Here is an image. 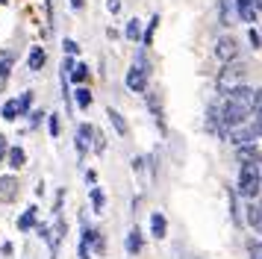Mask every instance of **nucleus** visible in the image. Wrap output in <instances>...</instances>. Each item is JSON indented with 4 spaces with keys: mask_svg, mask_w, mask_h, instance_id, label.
I'll return each mask as SVG.
<instances>
[{
    "mask_svg": "<svg viewBox=\"0 0 262 259\" xmlns=\"http://www.w3.org/2000/svg\"><path fill=\"white\" fill-rule=\"evenodd\" d=\"M259 165H238V180H236V195L238 198H245V200H256L262 195V188H259Z\"/></svg>",
    "mask_w": 262,
    "mask_h": 259,
    "instance_id": "1",
    "label": "nucleus"
},
{
    "mask_svg": "<svg viewBox=\"0 0 262 259\" xmlns=\"http://www.w3.org/2000/svg\"><path fill=\"white\" fill-rule=\"evenodd\" d=\"M238 82H248V65L242 62V59H233V62H224V68L218 71V77H215V89L218 94H224L227 89H233Z\"/></svg>",
    "mask_w": 262,
    "mask_h": 259,
    "instance_id": "2",
    "label": "nucleus"
},
{
    "mask_svg": "<svg viewBox=\"0 0 262 259\" xmlns=\"http://www.w3.org/2000/svg\"><path fill=\"white\" fill-rule=\"evenodd\" d=\"M224 141H230L233 147H242V144H256V141H259V130H256V124L248 118L245 124H238V127L230 130V133L224 136Z\"/></svg>",
    "mask_w": 262,
    "mask_h": 259,
    "instance_id": "3",
    "label": "nucleus"
},
{
    "mask_svg": "<svg viewBox=\"0 0 262 259\" xmlns=\"http://www.w3.org/2000/svg\"><path fill=\"white\" fill-rule=\"evenodd\" d=\"M124 85H127V92L133 94H144L150 89V71L142 68V65H136L133 62L130 68H127V77H124Z\"/></svg>",
    "mask_w": 262,
    "mask_h": 259,
    "instance_id": "4",
    "label": "nucleus"
},
{
    "mask_svg": "<svg viewBox=\"0 0 262 259\" xmlns=\"http://www.w3.org/2000/svg\"><path fill=\"white\" fill-rule=\"evenodd\" d=\"M92 136H95V124H77V133H74V147H77V156L85 159L89 150H92Z\"/></svg>",
    "mask_w": 262,
    "mask_h": 259,
    "instance_id": "5",
    "label": "nucleus"
},
{
    "mask_svg": "<svg viewBox=\"0 0 262 259\" xmlns=\"http://www.w3.org/2000/svg\"><path fill=\"white\" fill-rule=\"evenodd\" d=\"M215 56L221 59V62H233L238 59V41L233 35H218V41H215Z\"/></svg>",
    "mask_w": 262,
    "mask_h": 259,
    "instance_id": "6",
    "label": "nucleus"
},
{
    "mask_svg": "<svg viewBox=\"0 0 262 259\" xmlns=\"http://www.w3.org/2000/svg\"><path fill=\"white\" fill-rule=\"evenodd\" d=\"M124 250H127V256H139V253L144 250V233H142V227H139V224L127 230V239H124Z\"/></svg>",
    "mask_w": 262,
    "mask_h": 259,
    "instance_id": "7",
    "label": "nucleus"
},
{
    "mask_svg": "<svg viewBox=\"0 0 262 259\" xmlns=\"http://www.w3.org/2000/svg\"><path fill=\"white\" fill-rule=\"evenodd\" d=\"M18 177L15 174H3L0 177V203H15L18 200Z\"/></svg>",
    "mask_w": 262,
    "mask_h": 259,
    "instance_id": "8",
    "label": "nucleus"
},
{
    "mask_svg": "<svg viewBox=\"0 0 262 259\" xmlns=\"http://www.w3.org/2000/svg\"><path fill=\"white\" fill-rule=\"evenodd\" d=\"M233 9H236L238 21L248 24V27H253V24H256V18H259V12H256V6H253L250 0H233Z\"/></svg>",
    "mask_w": 262,
    "mask_h": 259,
    "instance_id": "9",
    "label": "nucleus"
},
{
    "mask_svg": "<svg viewBox=\"0 0 262 259\" xmlns=\"http://www.w3.org/2000/svg\"><path fill=\"white\" fill-rule=\"evenodd\" d=\"M236 159H238V165H262V147L242 144V147H236Z\"/></svg>",
    "mask_w": 262,
    "mask_h": 259,
    "instance_id": "10",
    "label": "nucleus"
},
{
    "mask_svg": "<svg viewBox=\"0 0 262 259\" xmlns=\"http://www.w3.org/2000/svg\"><path fill=\"white\" fill-rule=\"evenodd\" d=\"M106 118H109V124H112V130H115L118 139H127V136H130V124H127V118L121 115L115 106H109L106 109Z\"/></svg>",
    "mask_w": 262,
    "mask_h": 259,
    "instance_id": "11",
    "label": "nucleus"
},
{
    "mask_svg": "<svg viewBox=\"0 0 262 259\" xmlns=\"http://www.w3.org/2000/svg\"><path fill=\"white\" fill-rule=\"evenodd\" d=\"M3 165H9L12 171H21L27 165V150L21 147V144H9V150H6V159H3Z\"/></svg>",
    "mask_w": 262,
    "mask_h": 259,
    "instance_id": "12",
    "label": "nucleus"
},
{
    "mask_svg": "<svg viewBox=\"0 0 262 259\" xmlns=\"http://www.w3.org/2000/svg\"><path fill=\"white\" fill-rule=\"evenodd\" d=\"M144 97H147V109L154 112V121L159 124V130L165 133V109H162V100H159V97H156V92H150V89L144 92Z\"/></svg>",
    "mask_w": 262,
    "mask_h": 259,
    "instance_id": "13",
    "label": "nucleus"
},
{
    "mask_svg": "<svg viewBox=\"0 0 262 259\" xmlns=\"http://www.w3.org/2000/svg\"><path fill=\"white\" fill-rule=\"evenodd\" d=\"M15 224H18V233H30V230L38 224V206H36V203H33V206H27V209L18 215V221H15Z\"/></svg>",
    "mask_w": 262,
    "mask_h": 259,
    "instance_id": "14",
    "label": "nucleus"
},
{
    "mask_svg": "<svg viewBox=\"0 0 262 259\" xmlns=\"http://www.w3.org/2000/svg\"><path fill=\"white\" fill-rule=\"evenodd\" d=\"M71 100H74V106H77L80 112H89V106L95 103V97H92V92H89V85H77V89H71Z\"/></svg>",
    "mask_w": 262,
    "mask_h": 259,
    "instance_id": "15",
    "label": "nucleus"
},
{
    "mask_svg": "<svg viewBox=\"0 0 262 259\" xmlns=\"http://www.w3.org/2000/svg\"><path fill=\"white\" fill-rule=\"evenodd\" d=\"M245 221L248 227H253V233H262V209L256 200H248V206H245Z\"/></svg>",
    "mask_w": 262,
    "mask_h": 259,
    "instance_id": "16",
    "label": "nucleus"
},
{
    "mask_svg": "<svg viewBox=\"0 0 262 259\" xmlns=\"http://www.w3.org/2000/svg\"><path fill=\"white\" fill-rule=\"evenodd\" d=\"M45 62H48L45 47H41V45H33V47H30V56H27V68L33 71V74H38V71L45 68Z\"/></svg>",
    "mask_w": 262,
    "mask_h": 259,
    "instance_id": "17",
    "label": "nucleus"
},
{
    "mask_svg": "<svg viewBox=\"0 0 262 259\" xmlns=\"http://www.w3.org/2000/svg\"><path fill=\"white\" fill-rule=\"evenodd\" d=\"M203 127L209 130L212 136L221 139V118H218V103H209L206 106V115H203Z\"/></svg>",
    "mask_w": 262,
    "mask_h": 259,
    "instance_id": "18",
    "label": "nucleus"
},
{
    "mask_svg": "<svg viewBox=\"0 0 262 259\" xmlns=\"http://www.w3.org/2000/svg\"><path fill=\"white\" fill-rule=\"evenodd\" d=\"M89 80H92L89 65L85 62H74V68L68 71V82H74V85H89Z\"/></svg>",
    "mask_w": 262,
    "mask_h": 259,
    "instance_id": "19",
    "label": "nucleus"
},
{
    "mask_svg": "<svg viewBox=\"0 0 262 259\" xmlns=\"http://www.w3.org/2000/svg\"><path fill=\"white\" fill-rule=\"evenodd\" d=\"M150 235L159 239V242L168 235V218L162 215V212H154V215H150Z\"/></svg>",
    "mask_w": 262,
    "mask_h": 259,
    "instance_id": "20",
    "label": "nucleus"
},
{
    "mask_svg": "<svg viewBox=\"0 0 262 259\" xmlns=\"http://www.w3.org/2000/svg\"><path fill=\"white\" fill-rule=\"evenodd\" d=\"M124 38L133 41V45H142V21L139 18H130L127 27H124Z\"/></svg>",
    "mask_w": 262,
    "mask_h": 259,
    "instance_id": "21",
    "label": "nucleus"
},
{
    "mask_svg": "<svg viewBox=\"0 0 262 259\" xmlns=\"http://www.w3.org/2000/svg\"><path fill=\"white\" fill-rule=\"evenodd\" d=\"M0 118H3V121H9V124L21 118V112H18V97H9L6 103L0 106Z\"/></svg>",
    "mask_w": 262,
    "mask_h": 259,
    "instance_id": "22",
    "label": "nucleus"
},
{
    "mask_svg": "<svg viewBox=\"0 0 262 259\" xmlns=\"http://www.w3.org/2000/svg\"><path fill=\"white\" fill-rule=\"evenodd\" d=\"M227 200H230V215H233V224H236V227H242V224H245V218H242V209H238L236 188H227Z\"/></svg>",
    "mask_w": 262,
    "mask_h": 259,
    "instance_id": "23",
    "label": "nucleus"
},
{
    "mask_svg": "<svg viewBox=\"0 0 262 259\" xmlns=\"http://www.w3.org/2000/svg\"><path fill=\"white\" fill-rule=\"evenodd\" d=\"M12 65H15V56H12V53H6V50H0V82L9 80Z\"/></svg>",
    "mask_w": 262,
    "mask_h": 259,
    "instance_id": "24",
    "label": "nucleus"
},
{
    "mask_svg": "<svg viewBox=\"0 0 262 259\" xmlns=\"http://www.w3.org/2000/svg\"><path fill=\"white\" fill-rule=\"evenodd\" d=\"M156 27H159V12H156V15H150L147 27L142 30V45H144V47H150V45H154V33H156Z\"/></svg>",
    "mask_w": 262,
    "mask_h": 259,
    "instance_id": "25",
    "label": "nucleus"
},
{
    "mask_svg": "<svg viewBox=\"0 0 262 259\" xmlns=\"http://www.w3.org/2000/svg\"><path fill=\"white\" fill-rule=\"evenodd\" d=\"M89 198H92V209L100 215V212H103V206H106V195H103V188L92 186V188H89Z\"/></svg>",
    "mask_w": 262,
    "mask_h": 259,
    "instance_id": "26",
    "label": "nucleus"
},
{
    "mask_svg": "<svg viewBox=\"0 0 262 259\" xmlns=\"http://www.w3.org/2000/svg\"><path fill=\"white\" fill-rule=\"evenodd\" d=\"M33 97H36V94L30 92V89L21 92V97H18V112H21V118L30 115V109H33Z\"/></svg>",
    "mask_w": 262,
    "mask_h": 259,
    "instance_id": "27",
    "label": "nucleus"
},
{
    "mask_svg": "<svg viewBox=\"0 0 262 259\" xmlns=\"http://www.w3.org/2000/svg\"><path fill=\"white\" fill-rule=\"evenodd\" d=\"M230 15H233V6H230V0H218V21L221 27H230Z\"/></svg>",
    "mask_w": 262,
    "mask_h": 259,
    "instance_id": "28",
    "label": "nucleus"
},
{
    "mask_svg": "<svg viewBox=\"0 0 262 259\" xmlns=\"http://www.w3.org/2000/svg\"><path fill=\"white\" fill-rule=\"evenodd\" d=\"M92 150H95V153H103V150H106V136H103L97 127H95V136H92Z\"/></svg>",
    "mask_w": 262,
    "mask_h": 259,
    "instance_id": "29",
    "label": "nucleus"
},
{
    "mask_svg": "<svg viewBox=\"0 0 262 259\" xmlns=\"http://www.w3.org/2000/svg\"><path fill=\"white\" fill-rule=\"evenodd\" d=\"M89 247L95 250L97 256H103V253H106V239L100 235V230H97V233H95V239H92V245H89Z\"/></svg>",
    "mask_w": 262,
    "mask_h": 259,
    "instance_id": "30",
    "label": "nucleus"
},
{
    "mask_svg": "<svg viewBox=\"0 0 262 259\" xmlns=\"http://www.w3.org/2000/svg\"><path fill=\"white\" fill-rule=\"evenodd\" d=\"M62 53H65V56H77V53H80V45H77L74 38H62Z\"/></svg>",
    "mask_w": 262,
    "mask_h": 259,
    "instance_id": "31",
    "label": "nucleus"
},
{
    "mask_svg": "<svg viewBox=\"0 0 262 259\" xmlns=\"http://www.w3.org/2000/svg\"><path fill=\"white\" fill-rule=\"evenodd\" d=\"M48 130L53 139H59V115L56 112H48Z\"/></svg>",
    "mask_w": 262,
    "mask_h": 259,
    "instance_id": "32",
    "label": "nucleus"
},
{
    "mask_svg": "<svg viewBox=\"0 0 262 259\" xmlns=\"http://www.w3.org/2000/svg\"><path fill=\"white\" fill-rule=\"evenodd\" d=\"M27 118H30V127L36 130L38 124H41V121L48 118V112H41V109H30V115H27Z\"/></svg>",
    "mask_w": 262,
    "mask_h": 259,
    "instance_id": "33",
    "label": "nucleus"
},
{
    "mask_svg": "<svg viewBox=\"0 0 262 259\" xmlns=\"http://www.w3.org/2000/svg\"><path fill=\"white\" fill-rule=\"evenodd\" d=\"M248 41H250L253 50H259V47H262V35L256 33V27H248Z\"/></svg>",
    "mask_w": 262,
    "mask_h": 259,
    "instance_id": "34",
    "label": "nucleus"
},
{
    "mask_svg": "<svg viewBox=\"0 0 262 259\" xmlns=\"http://www.w3.org/2000/svg\"><path fill=\"white\" fill-rule=\"evenodd\" d=\"M77 259H92V247L85 245L83 239H80V245H77Z\"/></svg>",
    "mask_w": 262,
    "mask_h": 259,
    "instance_id": "35",
    "label": "nucleus"
},
{
    "mask_svg": "<svg viewBox=\"0 0 262 259\" xmlns=\"http://www.w3.org/2000/svg\"><path fill=\"white\" fill-rule=\"evenodd\" d=\"M62 200H65V188H59V191H56V200H53V215H62Z\"/></svg>",
    "mask_w": 262,
    "mask_h": 259,
    "instance_id": "36",
    "label": "nucleus"
},
{
    "mask_svg": "<svg viewBox=\"0 0 262 259\" xmlns=\"http://www.w3.org/2000/svg\"><path fill=\"white\" fill-rule=\"evenodd\" d=\"M248 250H250V259H262V242H250Z\"/></svg>",
    "mask_w": 262,
    "mask_h": 259,
    "instance_id": "37",
    "label": "nucleus"
},
{
    "mask_svg": "<svg viewBox=\"0 0 262 259\" xmlns=\"http://www.w3.org/2000/svg\"><path fill=\"white\" fill-rule=\"evenodd\" d=\"M106 12L109 15H118L121 12V0H106Z\"/></svg>",
    "mask_w": 262,
    "mask_h": 259,
    "instance_id": "38",
    "label": "nucleus"
},
{
    "mask_svg": "<svg viewBox=\"0 0 262 259\" xmlns=\"http://www.w3.org/2000/svg\"><path fill=\"white\" fill-rule=\"evenodd\" d=\"M133 171H136V174L144 171V156H133Z\"/></svg>",
    "mask_w": 262,
    "mask_h": 259,
    "instance_id": "39",
    "label": "nucleus"
},
{
    "mask_svg": "<svg viewBox=\"0 0 262 259\" xmlns=\"http://www.w3.org/2000/svg\"><path fill=\"white\" fill-rule=\"evenodd\" d=\"M6 150H9V141H6V136L0 133V162L6 159Z\"/></svg>",
    "mask_w": 262,
    "mask_h": 259,
    "instance_id": "40",
    "label": "nucleus"
},
{
    "mask_svg": "<svg viewBox=\"0 0 262 259\" xmlns=\"http://www.w3.org/2000/svg\"><path fill=\"white\" fill-rule=\"evenodd\" d=\"M0 253H3V256H12V253H15L12 242H3V245H0Z\"/></svg>",
    "mask_w": 262,
    "mask_h": 259,
    "instance_id": "41",
    "label": "nucleus"
},
{
    "mask_svg": "<svg viewBox=\"0 0 262 259\" xmlns=\"http://www.w3.org/2000/svg\"><path fill=\"white\" fill-rule=\"evenodd\" d=\"M45 9H48V27H53V0H45Z\"/></svg>",
    "mask_w": 262,
    "mask_h": 259,
    "instance_id": "42",
    "label": "nucleus"
},
{
    "mask_svg": "<svg viewBox=\"0 0 262 259\" xmlns=\"http://www.w3.org/2000/svg\"><path fill=\"white\" fill-rule=\"evenodd\" d=\"M85 183H89V186H95V183H97V171H85Z\"/></svg>",
    "mask_w": 262,
    "mask_h": 259,
    "instance_id": "43",
    "label": "nucleus"
},
{
    "mask_svg": "<svg viewBox=\"0 0 262 259\" xmlns=\"http://www.w3.org/2000/svg\"><path fill=\"white\" fill-rule=\"evenodd\" d=\"M106 35H109V38H112V41H115V38H118V30H115V27H106Z\"/></svg>",
    "mask_w": 262,
    "mask_h": 259,
    "instance_id": "44",
    "label": "nucleus"
},
{
    "mask_svg": "<svg viewBox=\"0 0 262 259\" xmlns=\"http://www.w3.org/2000/svg\"><path fill=\"white\" fill-rule=\"evenodd\" d=\"M83 6H85V0H71V9H77V12H80Z\"/></svg>",
    "mask_w": 262,
    "mask_h": 259,
    "instance_id": "45",
    "label": "nucleus"
},
{
    "mask_svg": "<svg viewBox=\"0 0 262 259\" xmlns=\"http://www.w3.org/2000/svg\"><path fill=\"white\" fill-rule=\"evenodd\" d=\"M253 6H256V12H262V0H250Z\"/></svg>",
    "mask_w": 262,
    "mask_h": 259,
    "instance_id": "46",
    "label": "nucleus"
},
{
    "mask_svg": "<svg viewBox=\"0 0 262 259\" xmlns=\"http://www.w3.org/2000/svg\"><path fill=\"white\" fill-rule=\"evenodd\" d=\"M6 3H9V0H0V6H6Z\"/></svg>",
    "mask_w": 262,
    "mask_h": 259,
    "instance_id": "47",
    "label": "nucleus"
},
{
    "mask_svg": "<svg viewBox=\"0 0 262 259\" xmlns=\"http://www.w3.org/2000/svg\"><path fill=\"white\" fill-rule=\"evenodd\" d=\"M259 188H262V177H259Z\"/></svg>",
    "mask_w": 262,
    "mask_h": 259,
    "instance_id": "48",
    "label": "nucleus"
},
{
    "mask_svg": "<svg viewBox=\"0 0 262 259\" xmlns=\"http://www.w3.org/2000/svg\"><path fill=\"white\" fill-rule=\"evenodd\" d=\"M259 198H262V195H259ZM259 209H262V203H259Z\"/></svg>",
    "mask_w": 262,
    "mask_h": 259,
    "instance_id": "49",
    "label": "nucleus"
}]
</instances>
